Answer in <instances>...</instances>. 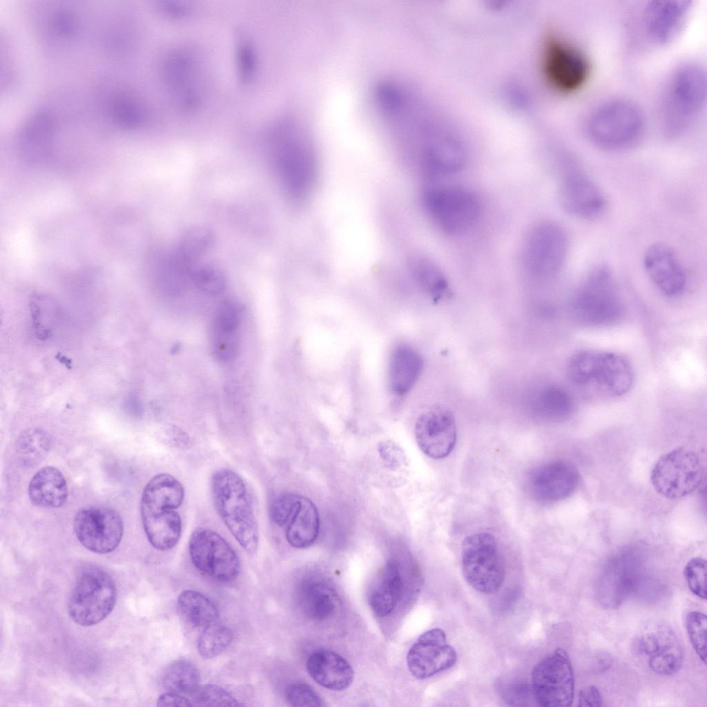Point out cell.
<instances>
[{
  "mask_svg": "<svg viewBox=\"0 0 707 707\" xmlns=\"http://www.w3.org/2000/svg\"><path fill=\"white\" fill-rule=\"evenodd\" d=\"M192 59L183 51H175L165 60L164 72L167 81L186 105L192 104L196 99L192 86Z\"/></svg>",
  "mask_w": 707,
  "mask_h": 707,
  "instance_id": "cell-32",
  "label": "cell"
},
{
  "mask_svg": "<svg viewBox=\"0 0 707 707\" xmlns=\"http://www.w3.org/2000/svg\"><path fill=\"white\" fill-rule=\"evenodd\" d=\"M642 573V556L637 550L628 547L616 552L597 579L599 603L607 608L619 607L637 589Z\"/></svg>",
  "mask_w": 707,
  "mask_h": 707,
  "instance_id": "cell-13",
  "label": "cell"
},
{
  "mask_svg": "<svg viewBox=\"0 0 707 707\" xmlns=\"http://www.w3.org/2000/svg\"><path fill=\"white\" fill-rule=\"evenodd\" d=\"M287 703L291 706H321L318 694L309 685L296 683L289 685L284 691Z\"/></svg>",
  "mask_w": 707,
  "mask_h": 707,
  "instance_id": "cell-45",
  "label": "cell"
},
{
  "mask_svg": "<svg viewBox=\"0 0 707 707\" xmlns=\"http://www.w3.org/2000/svg\"><path fill=\"white\" fill-rule=\"evenodd\" d=\"M271 521L284 529L289 544L295 548L311 546L320 531V516L314 503L298 494L285 493L277 496L271 503Z\"/></svg>",
  "mask_w": 707,
  "mask_h": 707,
  "instance_id": "cell-14",
  "label": "cell"
},
{
  "mask_svg": "<svg viewBox=\"0 0 707 707\" xmlns=\"http://www.w3.org/2000/svg\"><path fill=\"white\" fill-rule=\"evenodd\" d=\"M539 414L549 420H561L573 410V401L567 391L555 385L543 389L536 399Z\"/></svg>",
  "mask_w": 707,
  "mask_h": 707,
  "instance_id": "cell-36",
  "label": "cell"
},
{
  "mask_svg": "<svg viewBox=\"0 0 707 707\" xmlns=\"http://www.w3.org/2000/svg\"><path fill=\"white\" fill-rule=\"evenodd\" d=\"M238 56L240 77L245 81L252 77L255 68V59L253 49L250 43L242 39L238 43Z\"/></svg>",
  "mask_w": 707,
  "mask_h": 707,
  "instance_id": "cell-48",
  "label": "cell"
},
{
  "mask_svg": "<svg viewBox=\"0 0 707 707\" xmlns=\"http://www.w3.org/2000/svg\"><path fill=\"white\" fill-rule=\"evenodd\" d=\"M211 491L214 507L226 528L244 551L255 553L259 527L243 478L232 469H219L211 478Z\"/></svg>",
  "mask_w": 707,
  "mask_h": 707,
  "instance_id": "cell-3",
  "label": "cell"
},
{
  "mask_svg": "<svg viewBox=\"0 0 707 707\" xmlns=\"http://www.w3.org/2000/svg\"><path fill=\"white\" fill-rule=\"evenodd\" d=\"M188 551L194 566L203 574L222 582L238 575L240 562L231 545L217 532L198 527L191 533Z\"/></svg>",
  "mask_w": 707,
  "mask_h": 707,
  "instance_id": "cell-17",
  "label": "cell"
},
{
  "mask_svg": "<svg viewBox=\"0 0 707 707\" xmlns=\"http://www.w3.org/2000/svg\"><path fill=\"white\" fill-rule=\"evenodd\" d=\"M706 79L702 68L693 63L679 66L672 73L663 101V132L668 138L686 133L702 108L706 99Z\"/></svg>",
  "mask_w": 707,
  "mask_h": 707,
  "instance_id": "cell-4",
  "label": "cell"
},
{
  "mask_svg": "<svg viewBox=\"0 0 707 707\" xmlns=\"http://www.w3.org/2000/svg\"><path fill=\"white\" fill-rule=\"evenodd\" d=\"M684 575L690 590L700 599H706V561L701 557L688 561L684 569Z\"/></svg>",
  "mask_w": 707,
  "mask_h": 707,
  "instance_id": "cell-44",
  "label": "cell"
},
{
  "mask_svg": "<svg viewBox=\"0 0 707 707\" xmlns=\"http://www.w3.org/2000/svg\"><path fill=\"white\" fill-rule=\"evenodd\" d=\"M54 300L45 296L35 295L30 302L31 313L35 329L38 336L45 338L52 332V315L55 312Z\"/></svg>",
  "mask_w": 707,
  "mask_h": 707,
  "instance_id": "cell-40",
  "label": "cell"
},
{
  "mask_svg": "<svg viewBox=\"0 0 707 707\" xmlns=\"http://www.w3.org/2000/svg\"><path fill=\"white\" fill-rule=\"evenodd\" d=\"M115 117L121 125L134 126L139 122L142 112L137 104L128 97H121L113 105Z\"/></svg>",
  "mask_w": 707,
  "mask_h": 707,
  "instance_id": "cell-47",
  "label": "cell"
},
{
  "mask_svg": "<svg viewBox=\"0 0 707 707\" xmlns=\"http://www.w3.org/2000/svg\"><path fill=\"white\" fill-rule=\"evenodd\" d=\"M568 250V236L561 226L550 221L540 223L533 228L524 244L523 265L534 278H552L561 269Z\"/></svg>",
  "mask_w": 707,
  "mask_h": 707,
  "instance_id": "cell-12",
  "label": "cell"
},
{
  "mask_svg": "<svg viewBox=\"0 0 707 707\" xmlns=\"http://www.w3.org/2000/svg\"><path fill=\"white\" fill-rule=\"evenodd\" d=\"M403 587L402 577L396 561L388 560L370 591L369 602L374 613L379 617L389 614L399 601Z\"/></svg>",
  "mask_w": 707,
  "mask_h": 707,
  "instance_id": "cell-30",
  "label": "cell"
},
{
  "mask_svg": "<svg viewBox=\"0 0 707 707\" xmlns=\"http://www.w3.org/2000/svg\"><path fill=\"white\" fill-rule=\"evenodd\" d=\"M378 452L387 467L395 470L400 467L405 462V455L402 449L391 441L381 442L378 445Z\"/></svg>",
  "mask_w": 707,
  "mask_h": 707,
  "instance_id": "cell-49",
  "label": "cell"
},
{
  "mask_svg": "<svg viewBox=\"0 0 707 707\" xmlns=\"http://www.w3.org/2000/svg\"><path fill=\"white\" fill-rule=\"evenodd\" d=\"M574 318L591 326L611 325L621 317L623 305L612 273L598 266L587 276L570 304Z\"/></svg>",
  "mask_w": 707,
  "mask_h": 707,
  "instance_id": "cell-6",
  "label": "cell"
},
{
  "mask_svg": "<svg viewBox=\"0 0 707 707\" xmlns=\"http://www.w3.org/2000/svg\"><path fill=\"white\" fill-rule=\"evenodd\" d=\"M231 630L216 621L204 628L197 641V650L206 659L215 657L224 651L231 643Z\"/></svg>",
  "mask_w": 707,
  "mask_h": 707,
  "instance_id": "cell-38",
  "label": "cell"
},
{
  "mask_svg": "<svg viewBox=\"0 0 707 707\" xmlns=\"http://www.w3.org/2000/svg\"><path fill=\"white\" fill-rule=\"evenodd\" d=\"M307 670L315 681L330 690H345L354 680V670L349 662L327 649H318L310 655Z\"/></svg>",
  "mask_w": 707,
  "mask_h": 707,
  "instance_id": "cell-26",
  "label": "cell"
},
{
  "mask_svg": "<svg viewBox=\"0 0 707 707\" xmlns=\"http://www.w3.org/2000/svg\"><path fill=\"white\" fill-rule=\"evenodd\" d=\"M570 381L579 388H594L604 395L619 397L627 394L634 382V371L622 355L606 351H581L567 365Z\"/></svg>",
  "mask_w": 707,
  "mask_h": 707,
  "instance_id": "cell-5",
  "label": "cell"
},
{
  "mask_svg": "<svg viewBox=\"0 0 707 707\" xmlns=\"http://www.w3.org/2000/svg\"><path fill=\"white\" fill-rule=\"evenodd\" d=\"M612 662L611 656L606 652L600 653L597 656L596 668L599 672H603L608 670Z\"/></svg>",
  "mask_w": 707,
  "mask_h": 707,
  "instance_id": "cell-53",
  "label": "cell"
},
{
  "mask_svg": "<svg viewBox=\"0 0 707 707\" xmlns=\"http://www.w3.org/2000/svg\"><path fill=\"white\" fill-rule=\"evenodd\" d=\"M534 700L543 707H567L572 704L574 675L567 652L557 648L539 661L531 673Z\"/></svg>",
  "mask_w": 707,
  "mask_h": 707,
  "instance_id": "cell-10",
  "label": "cell"
},
{
  "mask_svg": "<svg viewBox=\"0 0 707 707\" xmlns=\"http://www.w3.org/2000/svg\"><path fill=\"white\" fill-rule=\"evenodd\" d=\"M411 269L420 287L435 302L451 298L452 292L449 284L439 269L429 259L421 255L413 258Z\"/></svg>",
  "mask_w": 707,
  "mask_h": 707,
  "instance_id": "cell-34",
  "label": "cell"
},
{
  "mask_svg": "<svg viewBox=\"0 0 707 707\" xmlns=\"http://www.w3.org/2000/svg\"><path fill=\"white\" fill-rule=\"evenodd\" d=\"M690 1L685 0L651 2L644 12V27L649 37L659 44L675 39L688 17Z\"/></svg>",
  "mask_w": 707,
  "mask_h": 707,
  "instance_id": "cell-25",
  "label": "cell"
},
{
  "mask_svg": "<svg viewBox=\"0 0 707 707\" xmlns=\"http://www.w3.org/2000/svg\"><path fill=\"white\" fill-rule=\"evenodd\" d=\"M190 278L199 289L211 295L221 293L226 284L223 272L220 269L210 265L193 269Z\"/></svg>",
  "mask_w": 707,
  "mask_h": 707,
  "instance_id": "cell-42",
  "label": "cell"
},
{
  "mask_svg": "<svg viewBox=\"0 0 707 707\" xmlns=\"http://www.w3.org/2000/svg\"><path fill=\"white\" fill-rule=\"evenodd\" d=\"M644 269L653 284L665 295L675 296L686 284L684 269L674 250L663 242L649 246L643 258Z\"/></svg>",
  "mask_w": 707,
  "mask_h": 707,
  "instance_id": "cell-24",
  "label": "cell"
},
{
  "mask_svg": "<svg viewBox=\"0 0 707 707\" xmlns=\"http://www.w3.org/2000/svg\"><path fill=\"white\" fill-rule=\"evenodd\" d=\"M214 241L215 235L210 228L203 225L194 226L184 232L177 251L192 264L211 248Z\"/></svg>",
  "mask_w": 707,
  "mask_h": 707,
  "instance_id": "cell-37",
  "label": "cell"
},
{
  "mask_svg": "<svg viewBox=\"0 0 707 707\" xmlns=\"http://www.w3.org/2000/svg\"><path fill=\"white\" fill-rule=\"evenodd\" d=\"M602 697L599 689L594 686H588L582 688L578 696L579 706H601Z\"/></svg>",
  "mask_w": 707,
  "mask_h": 707,
  "instance_id": "cell-51",
  "label": "cell"
},
{
  "mask_svg": "<svg viewBox=\"0 0 707 707\" xmlns=\"http://www.w3.org/2000/svg\"><path fill=\"white\" fill-rule=\"evenodd\" d=\"M117 590L110 574L90 565L79 573L68 604L70 617L82 626H91L103 621L113 610Z\"/></svg>",
  "mask_w": 707,
  "mask_h": 707,
  "instance_id": "cell-7",
  "label": "cell"
},
{
  "mask_svg": "<svg viewBox=\"0 0 707 707\" xmlns=\"http://www.w3.org/2000/svg\"><path fill=\"white\" fill-rule=\"evenodd\" d=\"M194 705L200 706H241L229 692L216 684L199 686L192 695Z\"/></svg>",
  "mask_w": 707,
  "mask_h": 707,
  "instance_id": "cell-41",
  "label": "cell"
},
{
  "mask_svg": "<svg viewBox=\"0 0 707 707\" xmlns=\"http://www.w3.org/2000/svg\"><path fill=\"white\" fill-rule=\"evenodd\" d=\"M423 368V360L418 352L406 345L396 346L389 362V385L393 394L403 396L411 390L418 380Z\"/></svg>",
  "mask_w": 707,
  "mask_h": 707,
  "instance_id": "cell-27",
  "label": "cell"
},
{
  "mask_svg": "<svg viewBox=\"0 0 707 707\" xmlns=\"http://www.w3.org/2000/svg\"><path fill=\"white\" fill-rule=\"evenodd\" d=\"M177 607L186 621L195 628H204L215 622L219 616L215 604L201 592L193 590L180 593Z\"/></svg>",
  "mask_w": 707,
  "mask_h": 707,
  "instance_id": "cell-33",
  "label": "cell"
},
{
  "mask_svg": "<svg viewBox=\"0 0 707 707\" xmlns=\"http://www.w3.org/2000/svg\"><path fill=\"white\" fill-rule=\"evenodd\" d=\"M157 705L158 706H192L194 704L190 699L184 697L182 695L174 693H166L161 695L157 701Z\"/></svg>",
  "mask_w": 707,
  "mask_h": 707,
  "instance_id": "cell-52",
  "label": "cell"
},
{
  "mask_svg": "<svg viewBox=\"0 0 707 707\" xmlns=\"http://www.w3.org/2000/svg\"><path fill=\"white\" fill-rule=\"evenodd\" d=\"M52 117L47 111L32 113L19 128L17 136L20 149L29 156L44 154L48 150L53 133Z\"/></svg>",
  "mask_w": 707,
  "mask_h": 707,
  "instance_id": "cell-31",
  "label": "cell"
},
{
  "mask_svg": "<svg viewBox=\"0 0 707 707\" xmlns=\"http://www.w3.org/2000/svg\"><path fill=\"white\" fill-rule=\"evenodd\" d=\"M415 438L421 451L427 456L440 459L447 456L456 441V425L452 411L435 405L421 413L414 428Z\"/></svg>",
  "mask_w": 707,
  "mask_h": 707,
  "instance_id": "cell-21",
  "label": "cell"
},
{
  "mask_svg": "<svg viewBox=\"0 0 707 707\" xmlns=\"http://www.w3.org/2000/svg\"><path fill=\"white\" fill-rule=\"evenodd\" d=\"M643 129L639 109L632 102L616 99L603 104L591 115L588 133L597 145L622 149L635 144Z\"/></svg>",
  "mask_w": 707,
  "mask_h": 707,
  "instance_id": "cell-8",
  "label": "cell"
},
{
  "mask_svg": "<svg viewBox=\"0 0 707 707\" xmlns=\"http://www.w3.org/2000/svg\"><path fill=\"white\" fill-rule=\"evenodd\" d=\"M79 541L88 550L107 554L119 545L124 526L120 515L106 507L91 506L79 510L73 522Z\"/></svg>",
  "mask_w": 707,
  "mask_h": 707,
  "instance_id": "cell-19",
  "label": "cell"
},
{
  "mask_svg": "<svg viewBox=\"0 0 707 707\" xmlns=\"http://www.w3.org/2000/svg\"><path fill=\"white\" fill-rule=\"evenodd\" d=\"M181 482L168 473H159L145 485L140 501L143 527L151 545L166 551L178 543L182 522L177 509L184 499Z\"/></svg>",
  "mask_w": 707,
  "mask_h": 707,
  "instance_id": "cell-2",
  "label": "cell"
},
{
  "mask_svg": "<svg viewBox=\"0 0 707 707\" xmlns=\"http://www.w3.org/2000/svg\"><path fill=\"white\" fill-rule=\"evenodd\" d=\"M424 204L434 222L449 233L465 231L476 222L481 213L477 196L460 187L429 188L424 195Z\"/></svg>",
  "mask_w": 707,
  "mask_h": 707,
  "instance_id": "cell-15",
  "label": "cell"
},
{
  "mask_svg": "<svg viewBox=\"0 0 707 707\" xmlns=\"http://www.w3.org/2000/svg\"><path fill=\"white\" fill-rule=\"evenodd\" d=\"M686 631L691 645L697 656L706 664L707 618L704 613L693 610L685 619Z\"/></svg>",
  "mask_w": 707,
  "mask_h": 707,
  "instance_id": "cell-43",
  "label": "cell"
},
{
  "mask_svg": "<svg viewBox=\"0 0 707 707\" xmlns=\"http://www.w3.org/2000/svg\"><path fill=\"white\" fill-rule=\"evenodd\" d=\"M461 567L465 581L483 594L497 592L505 579V563L496 537L487 532L470 534L461 547Z\"/></svg>",
  "mask_w": 707,
  "mask_h": 707,
  "instance_id": "cell-9",
  "label": "cell"
},
{
  "mask_svg": "<svg viewBox=\"0 0 707 707\" xmlns=\"http://www.w3.org/2000/svg\"><path fill=\"white\" fill-rule=\"evenodd\" d=\"M542 68L550 85L563 93L579 89L590 73L585 55L572 44L556 36L548 38L544 45Z\"/></svg>",
  "mask_w": 707,
  "mask_h": 707,
  "instance_id": "cell-16",
  "label": "cell"
},
{
  "mask_svg": "<svg viewBox=\"0 0 707 707\" xmlns=\"http://www.w3.org/2000/svg\"><path fill=\"white\" fill-rule=\"evenodd\" d=\"M503 697L506 702L512 706H526L533 697L531 687L526 685H511L503 690Z\"/></svg>",
  "mask_w": 707,
  "mask_h": 707,
  "instance_id": "cell-50",
  "label": "cell"
},
{
  "mask_svg": "<svg viewBox=\"0 0 707 707\" xmlns=\"http://www.w3.org/2000/svg\"><path fill=\"white\" fill-rule=\"evenodd\" d=\"M298 598L304 614L312 620L329 619L336 608L337 596L334 590L327 581L318 577H311L302 582Z\"/></svg>",
  "mask_w": 707,
  "mask_h": 707,
  "instance_id": "cell-29",
  "label": "cell"
},
{
  "mask_svg": "<svg viewBox=\"0 0 707 707\" xmlns=\"http://www.w3.org/2000/svg\"><path fill=\"white\" fill-rule=\"evenodd\" d=\"M703 467L697 454L678 447L662 455L651 471V483L660 495L677 499L695 492L701 484Z\"/></svg>",
  "mask_w": 707,
  "mask_h": 707,
  "instance_id": "cell-11",
  "label": "cell"
},
{
  "mask_svg": "<svg viewBox=\"0 0 707 707\" xmlns=\"http://www.w3.org/2000/svg\"><path fill=\"white\" fill-rule=\"evenodd\" d=\"M579 475L576 468L563 461H553L535 468L530 474L528 487L532 496L542 502L563 500L577 489Z\"/></svg>",
  "mask_w": 707,
  "mask_h": 707,
  "instance_id": "cell-23",
  "label": "cell"
},
{
  "mask_svg": "<svg viewBox=\"0 0 707 707\" xmlns=\"http://www.w3.org/2000/svg\"><path fill=\"white\" fill-rule=\"evenodd\" d=\"M271 152L279 179L288 194L302 197L311 190L316 156L309 132L292 120L277 124L270 135Z\"/></svg>",
  "mask_w": 707,
  "mask_h": 707,
  "instance_id": "cell-1",
  "label": "cell"
},
{
  "mask_svg": "<svg viewBox=\"0 0 707 707\" xmlns=\"http://www.w3.org/2000/svg\"><path fill=\"white\" fill-rule=\"evenodd\" d=\"M456 660V650L447 643L445 632L438 628L420 635L407 655L409 670L420 679L452 668Z\"/></svg>",
  "mask_w": 707,
  "mask_h": 707,
  "instance_id": "cell-22",
  "label": "cell"
},
{
  "mask_svg": "<svg viewBox=\"0 0 707 707\" xmlns=\"http://www.w3.org/2000/svg\"><path fill=\"white\" fill-rule=\"evenodd\" d=\"M200 675L197 668L186 660H177L166 668L163 684L168 692L193 695L199 687Z\"/></svg>",
  "mask_w": 707,
  "mask_h": 707,
  "instance_id": "cell-35",
  "label": "cell"
},
{
  "mask_svg": "<svg viewBox=\"0 0 707 707\" xmlns=\"http://www.w3.org/2000/svg\"><path fill=\"white\" fill-rule=\"evenodd\" d=\"M18 442L20 461L26 466H34L39 463L47 454L50 444L48 436L39 429L27 431Z\"/></svg>",
  "mask_w": 707,
  "mask_h": 707,
  "instance_id": "cell-39",
  "label": "cell"
},
{
  "mask_svg": "<svg viewBox=\"0 0 707 707\" xmlns=\"http://www.w3.org/2000/svg\"><path fill=\"white\" fill-rule=\"evenodd\" d=\"M634 648L657 675H672L682 666V646L673 628L665 622L652 621L644 625L634 641Z\"/></svg>",
  "mask_w": 707,
  "mask_h": 707,
  "instance_id": "cell-18",
  "label": "cell"
},
{
  "mask_svg": "<svg viewBox=\"0 0 707 707\" xmlns=\"http://www.w3.org/2000/svg\"><path fill=\"white\" fill-rule=\"evenodd\" d=\"M240 313L236 304L229 300L218 307L213 322V328L224 331H238Z\"/></svg>",
  "mask_w": 707,
  "mask_h": 707,
  "instance_id": "cell-46",
  "label": "cell"
},
{
  "mask_svg": "<svg viewBox=\"0 0 707 707\" xmlns=\"http://www.w3.org/2000/svg\"><path fill=\"white\" fill-rule=\"evenodd\" d=\"M28 495L31 502L37 506L59 507L66 502L68 495L65 477L53 466L42 467L31 478Z\"/></svg>",
  "mask_w": 707,
  "mask_h": 707,
  "instance_id": "cell-28",
  "label": "cell"
},
{
  "mask_svg": "<svg viewBox=\"0 0 707 707\" xmlns=\"http://www.w3.org/2000/svg\"><path fill=\"white\" fill-rule=\"evenodd\" d=\"M560 202L570 214L583 220L601 215L607 200L601 189L582 170L574 166L563 171L559 188Z\"/></svg>",
  "mask_w": 707,
  "mask_h": 707,
  "instance_id": "cell-20",
  "label": "cell"
}]
</instances>
